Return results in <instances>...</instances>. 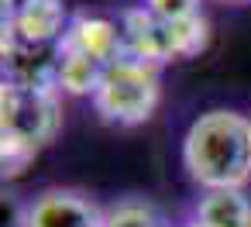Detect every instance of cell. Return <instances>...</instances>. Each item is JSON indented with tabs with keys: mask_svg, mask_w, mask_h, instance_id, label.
Masks as SVG:
<instances>
[{
	"mask_svg": "<svg viewBox=\"0 0 251 227\" xmlns=\"http://www.w3.org/2000/svg\"><path fill=\"white\" fill-rule=\"evenodd\" d=\"M224 4H251V0H224Z\"/></svg>",
	"mask_w": 251,
	"mask_h": 227,
	"instance_id": "cell-12",
	"label": "cell"
},
{
	"mask_svg": "<svg viewBox=\"0 0 251 227\" xmlns=\"http://www.w3.org/2000/svg\"><path fill=\"white\" fill-rule=\"evenodd\" d=\"M182 169L200 189H244L251 182V117L206 110L182 134Z\"/></svg>",
	"mask_w": 251,
	"mask_h": 227,
	"instance_id": "cell-1",
	"label": "cell"
},
{
	"mask_svg": "<svg viewBox=\"0 0 251 227\" xmlns=\"http://www.w3.org/2000/svg\"><path fill=\"white\" fill-rule=\"evenodd\" d=\"M103 227H165V220L148 200L124 196V200L103 206Z\"/></svg>",
	"mask_w": 251,
	"mask_h": 227,
	"instance_id": "cell-8",
	"label": "cell"
},
{
	"mask_svg": "<svg viewBox=\"0 0 251 227\" xmlns=\"http://www.w3.org/2000/svg\"><path fill=\"white\" fill-rule=\"evenodd\" d=\"M248 117H251V110H248Z\"/></svg>",
	"mask_w": 251,
	"mask_h": 227,
	"instance_id": "cell-13",
	"label": "cell"
},
{
	"mask_svg": "<svg viewBox=\"0 0 251 227\" xmlns=\"http://www.w3.org/2000/svg\"><path fill=\"white\" fill-rule=\"evenodd\" d=\"M230 227H251V217H248V220H241V224H230Z\"/></svg>",
	"mask_w": 251,
	"mask_h": 227,
	"instance_id": "cell-11",
	"label": "cell"
},
{
	"mask_svg": "<svg viewBox=\"0 0 251 227\" xmlns=\"http://www.w3.org/2000/svg\"><path fill=\"white\" fill-rule=\"evenodd\" d=\"M62 131V93L0 83V169L21 179Z\"/></svg>",
	"mask_w": 251,
	"mask_h": 227,
	"instance_id": "cell-2",
	"label": "cell"
},
{
	"mask_svg": "<svg viewBox=\"0 0 251 227\" xmlns=\"http://www.w3.org/2000/svg\"><path fill=\"white\" fill-rule=\"evenodd\" d=\"M117 21H121L124 55H134L158 69H165L169 62L196 59L210 45V25L203 14L169 21V18L151 14L145 4H131L117 14Z\"/></svg>",
	"mask_w": 251,
	"mask_h": 227,
	"instance_id": "cell-3",
	"label": "cell"
},
{
	"mask_svg": "<svg viewBox=\"0 0 251 227\" xmlns=\"http://www.w3.org/2000/svg\"><path fill=\"white\" fill-rule=\"evenodd\" d=\"M59 52H73L83 55L97 66H110L114 59L124 55V42H121V21H110L103 14H73L66 35L55 45Z\"/></svg>",
	"mask_w": 251,
	"mask_h": 227,
	"instance_id": "cell-7",
	"label": "cell"
},
{
	"mask_svg": "<svg viewBox=\"0 0 251 227\" xmlns=\"http://www.w3.org/2000/svg\"><path fill=\"white\" fill-rule=\"evenodd\" d=\"M141 4H145L151 14H158V18H169V21H176V18H196V14H203V0H141Z\"/></svg>",
	"mask_w": 251,
	"mask_h": 227,
	"instance_id": "cell-9",
	"label": "cell"
},
{
	"mask_svg": "<svg viewBox=\"0 0 251 227\" xmlns=\"http://www.w3.org/2000/svg\"><path fill=\"white\" fill-rule=\"evenodd\" d=\"M73 14L66 0H35L18 14L0 18V49H52L66 35Z\"/></svg>",
	"mask_w": 251,
	"mask_h": 227,
	"instance_id": "cell-5",
	"label": "cell"
},
{
	"mask_svg": "<svg viewBox=\"0 0 251 227\" xmlns=\"http://www.w3.org/2000/svg\"><path fill=\"white\" fill-rule=\"evenodd\" d=\"M21 227H103V210L76 189H42L21 206Z\"/></svg>",
	"mask_w": 251,
	"mask_h": 227,
	"instance_id": "cell-6",
	"label": "cell"
},
{
	"mask_svg": "<svg viewBox=\"0 0 251 227\" xmlns=\"http://www.w3.org/2000/svg\"><path fill=\"white\" fill-rule=\"evenodd\" d=\"M90 103L110 127H141L162 103V69L134 55H121L103 69Z\"/></svg>",
	"mask_w": 251,
	"mask_h": 227,
	"instance_id": "cell-4",
	"label": "cell"
},
{
	"mask_svg": "<svg viewBox=\"0 0 251 227\" xmlns=\"http://www.w3.org/2000/svg\"><path fill=\"white\" fill-rule=\"evenodd\" d=\"M35 4V0H0V18H7V14H18L21 7Z\"/></svg>",
	"mask_w": 251,
	"mask_h": 227,
	"instance_id": "cell-10",
	"label": "cell"
}]
</instances>
